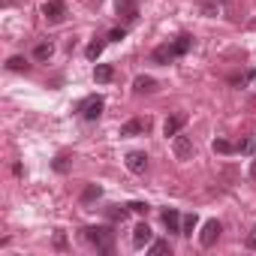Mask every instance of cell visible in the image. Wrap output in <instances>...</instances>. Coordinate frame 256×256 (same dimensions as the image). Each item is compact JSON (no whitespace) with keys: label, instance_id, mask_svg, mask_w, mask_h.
Listing matches in <instances>:
<instances>
[{"label":"cell","instance_id":"1","mask_svg":"<svg viewBox=\"0 0 256 256\" xmlns=\"http://www.w3.org/2000/svg\"><path fill=\"white\" fill-rule=\"evenodd\" d=\"M84 238H88L100 253H112V244H114L112 226H88V229H84Z\"/></svg>","mask_w":256,"mask_h":256},{"label":"cell","instance_id":"2","mask_svg":"<svg viewBox=\"0 0 256 256\" xmlns=\"http://www.w3.org/2000/svg\"><path fill=\"white\" fill-rule=\"evenodd\" d=\"M42 16H46L48 24H60L66 18V4H64V0H46V4H42Z\"/></svg>","mask_w":256,"mask_h":256},{"label":"cell","instance_id":"3","mask_svg":"<svg viewBox=\"0 0 256 256\" xmlns=\"http://www.w3.org/2000/svg\"><path fill=\"white\" fill-rule=\"evenodd\" d=\"M102 108H106V100H102V96H88V100H82V106H78V112H82L84 120H96V118L102 114Z\"/></svg>","mask_w":256,"mask_h":256},{"label":"cell","instance_id":"4","mask_svg":"<svg viewBox=\"0 0 256 256\" xmlns=\"http://www.w3.org/2000/svg\"><path fill=\"white\" fill-rule=\"evenodd\" d=\"M220 232H223V226H220L217 220H208V223L202 226V232H199V244H202V247H214V241L220 238Z\"/></svg>","mask_w":256,"mask_h":256},{"label":"cell","instance_id":"5","mask_svg":"<svg viewBox=\"0 0 256 256\" xmlns=\"http://www.w3.org/2000/svg\"><path fill=\"white\" fill-rule=\"evenodd\" d=\"M114 10H118V16H124V22H126V24H133V22L139 18V6H136V0H118Z\"/></svg>","mask_w":256,"mask_h":256},{"label":"cell","instance_id":"6","mask_svg":"<svg viewBox=\"0 0 256 256\" xmlns=\"http://www.w3.org/2000/svg\"><path fill=\"white\" fill-rule=\"evenodd\" d=\"M126 169H130L133 175H142V172L148 169V157H145V151H130V154H126Z\"/></svg>","mask_w":256,"mask_h":256},{"label":"cell","instance_id":"7","mask_svg":"<svg viewBox=\"0 0 256 256\" xmlns=\"http://www.w3.org/2000/svg\"><path fill=\"white\" fill-rule=\"evenodd\" d=\"M148 126H151V120L133 118V120H126V124L120 126V136H142V133H148Z\"/></svg>","mask_w":256,"mask_h":256},{"label":"cell","instance_id":"8","mask_svg":"<svg viewBox=\"0 0 256 256\" xmlns=\"http://www.w3.org/2000/svg\"><path fill=\"white\" fill-rule=\"evenodd\" d=\"M172 151H175L178 160H190V154H193V142H190L187 136H175V139H172Z\"/></svg>","mask_w":256,"mask_h":256},{"label":"cell","instance_id":"9","mask_svg":"<svg viewBox=\"0 0 256 256\" xmlns=\"http://www.w3.org/2000/svg\"><path fill=\"white\" fill-rule=\"evenodd\" d=\"M184 114H172V118H166V124H163V133H166V139H175L178 133H181V126H184Z\"/></svg>","mask_w":256,"mask_h":256},{"label":"cell","instance_id":"10","mask_svg":"<svg viewBox=\"0 0 256 256\" xmlns=\"http://www.w3.org/2000/svg\"><path fill=\"white\" fill-rule=\"evenodd\" d=\"M151 238H154V232H151V226H148V223H139V226L133 229V244H136V247L151 244Z\"/></svg>","mask_w":256,"mask_h":256},{"label":"cell","instance_id":"11","mask_svg":"<svg viewBox=\"0 0 256 256\" xmlns=\"http://www.w3.org/2000/svg\"><path fill=\"white\" fill-rule=\"evenodd\" d=\"M181 214L175 211V208H169V211H163V226L169 229V232H181Z\"/></svg>","mask_w":256,"mask_h":256},{"label":"cell","instance_id":"12","mask_svg":"<svg viewBox=\"0 0 256 256\" xmlns=\"http://www.w3.org/2000/svg\"><path fill=\"white\" fill-rule=\"evenodd\" d=\"M133 90H136V94H154V90H157V82H154L151 76H139V78L133 82Z\"/></svg>","mask_w":256,"mask_h":256},{"label":"cell","instance_id":"13","mask_svg":"<svg viewBox=\"0 0 256 256\" xmlns=\"http://www.w3.org/2000/svg\"><path fill=\"white\" fill-rule=\"evenodd\" d=\"M172 58H175L172 42H163V46H157V48H154V64H169Z\"/></svg>","mask_w":256,"mask_h":256},{"label":"cell","instance_id":"14","mask_svg":"<svg viewBox=\"0 0 256 256\" xmlns=\"http://www.w3.org/2000/svg\"><path fill=\"white\" fill-rule=\"evenodd\" d=\"M94 78H96L100 84L112 82V78H114V66H112V64H96V70H94Z\"/></svg>","mask_w":256,"mask_h":256},{"label":"cell","instance_id":"15","mask_svg":"<svg viewBox=\"0 0 256 256\" xmlns=\"http://www.w3.org/2000/svg\"><path fill=\"white\" fill-rule=\"evenodd\" d=\"M190 46H193V36H178V40L172 42V52H175V58L187 54V52H190Z\"/></svg>","mask_w":256,"mask_h":256},{"label":"cell","instance_id":"16","mask_svg":"<svg viewBox=\"0 0 256 256\" xmlns=\"http://www.w3.org/2000/svg\"><path fill=\"white\" fill-rule=\"evenodd\" d=\"M106 42H108V40H94V42H90V46L84 48V54H88V60H96V58L102 54V48H106Z\"/></svg>","mask_w":256,"mask_h":256},{"label":"cell","instance_id":"17","mask_svg":"<svg viewBox=\"0 0 256 256\" xmlns=\"http://www.w3.org/2000/svg\"><path fill=\"white\" fill-rule=\"evenodd\" d=\"M52 54H54V46H52V42H40V46L34 48V58H36V60H48Z\"/></svg>","mask_w":256,"mask_h":256},{"label":"cell","instance_id":"18","mask_svg":"<svg viewBox=\"0 0 256 256\" xmlns=\"http://www.w3.org/2000/svg\"><path fill=\"white\" fill-rule=\"evenodd\" d=\"M100 196H102V190H100L96 184H88V187L82 190V202H84V205H88V202H96Z\"/></svg>","mask_w":256,"mask_h":256},{"label":"cell","instance_id":"19","mask_svg":"<svg viewBox=\"0 0 256 256\" xmlns=\"http://www.w3.org/2000/svg\"><path fill=\"white\" fill-rule=\"evenodd\" d=\"M196 226H199V217H196V214H187V217L181 220V235H193Z\"/></svg>","mask_w":256,"mask_h":256},{"label":"cell","instance_id":"20","mask_svg":"<svg viewBox=\"0 0 256 256\" xmlns=\"http://www.w3.org/2000/svg\"><path fill=\"white\" fill-rule=\"evenodd\" d=\"M28 66H30V64H28L24 58H10V60H6V70H12V72H28Z\"/></svg>","mask_w":256,"mask_h":256},{"label":"cell","instance_id":"21","mask_svg":"<svg viewBox=\"0 0 256 256\" xmlns=\"http://www.w3.org/2000/svg\"><path fill=\"white\" fill-rule=\"evenodd\" d=\"M154 256H163V253H172V247H169V241H151V247H148Z\"/></svg>","mask_w":256,"mask_h":256},{"label":"cell","instance_id":"22","mask_svg":"<svg viewBox=\"0 0 256 256\" xmlns=\"http://www.w3.org/2000/svg\"><path fill=\"white\" fill-rule=\"evenodd\" d=\"M126 214H130V205H126V208H120V205H112V208H108V220H124Z\"/></svg>","mask_w":256,"mask_h":256},{"label":"cell","instance_id":"23","mask_svg":"<svg viewBox=\"0 0 256 256\" xmlns=\"http://www.w3.org/2000/svg\"><path fill=\"white\" fill-rule=\"evenodd\" d=\"M214 151H217V154H232V151H235V145H232V142H226V139H214Z\"/></svg>","mask_w":256,"mask_h":256},{"label":"cell","instance_id":"24","mask_svg":"<svg viewBox=\"0 0 256 256\" xmlns=\"http://www.w3.org/2000/svg\"><path fill=\"white\" fill-rule=\"evenodd\" d=\"M235 151H238V154H253V151H256V142H253V139H241V142L235 145Z\"/></svg>","mask_w":256,"mask_h":256},{"label":"cell","instance_id":"25","mask_svg":"<svg viewBox=\"0 0 256 256\" xmlns=\"http://www.w3.org/2000/svg\"><path fill=\"white\" fill-rule=\"evenodd\" d=\"M66 169H70V157H66V154H60V157L54 160V172H66Z\"/></svg>","mask_w":256,"mask_h":256},{"label":"cell","instance_id":"26","mask_svg":"<svg viewBox=\"0 0 256 256\" xmlns=\"http://www.w3.org/2000/svg\"><path fill=\"white\" fill-rule=\"evenodd\" d=\"M130 211L133 214H148V205L145 202H130Z\"/></svg>","mask_w":256,"mask_h":256},{"label":"cell","instance_id":"27","mask_svg":"<svg viewBox=\"0 0 256 256\" xmlns=\"http://www.w3.org/2000/svg\"><path fill=\"white\" fill-rule=\"evenodd\" d=\"M124 34H126L124 28H120V30H112V34H108V42H120V40H124Z\"/></svg>","mask_w":256,"mask_h":256},{"label":"cell","instance_id":"28","mask_svg":"<svg viewBox=\"0 0 256 256\" xmlns=\"http://www.w3.org/2000/svg\"><path fill=\"white\" fill-rule=\"evenodd\" d=\"M250 250H256V229H250V235H247V241H244Z\"/></svg>","mask_w":256,"mask_h":256},{"label":"cell","instance_id":"29","mask_svg":"<svg viewBox=\"0 0 256 256\" xmlns=\"http://www.w3.org/2000/svg\"><path fill=\"white\" fill-rule=\"evenodd\" d=\"M250 178H256V160L250 163Z\"/></svg>","mask_w":256,"mask_h":256},{"label":"cell","instance_id":"30","mask_svg":"<svg viewBox=\"0 0 256 256\" xmlns=\"http://www.w3.org/2000/svg\"><path fill=\"white\" fill-rule=\"evenodd\" d=\"M250 78H256V66H253V72H250Z\"/></svg>","mask_w":256,"mask_h":256}]
</instances>
